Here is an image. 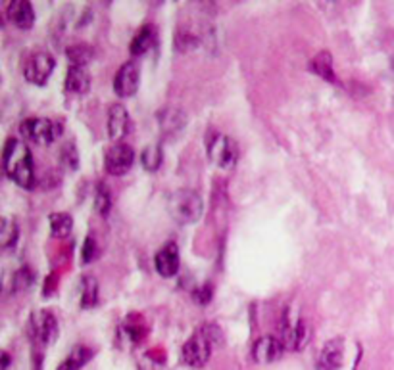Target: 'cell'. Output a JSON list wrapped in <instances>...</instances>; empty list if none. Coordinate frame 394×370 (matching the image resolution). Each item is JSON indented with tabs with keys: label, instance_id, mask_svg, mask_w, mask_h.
Wrapping results in <instances>:
<instances>
[{
	"label": "cell",
	"instance_id": "obj_9",
	"mask_svg": "<svg viewBox=\"0 0 394 370\" xmlns=\"http://www.w3.org/2000/svg\"><path fill=\"white\" fill-rule=\"evenodd\" d=\"M135 163V150L129 144H113L112 148L106 152L104 156V169L106 173L112 176L127 175Z\"/></svg>",
	"mask_w": 394,
	"mask_h": 370
},
{
	"label": "cell",
	"instance_id": "obj_7",
	"mask_svg": "<svg viewBox=\"0 0 394 370\" xmlns=\"http://www.w3.org/2000/svg\"><path fill=\"white\" fill-rule=\"evenodd\" d=\"M21 135L23 139L39 144V146H45V144H52L56 137L62 135L60 125H56L54 121L47 119V117H29L21 123Z\"/></svg>",
	"mask_w": 394,
	"mask_h": 370
},
{
	"label": "cell",
	"instance_id": "obj_18",
	"mask_svg": "<svg viewBox=\"0 0 394 370\" xmlns=\"http://www.w3.org/2000/svg\"><path fill=\"white\" fill-rule=\"evenodd\" d=\"M156 41H158V29L151 23H146L135 33L129 50H131L133 56H144L149 50L156 47Z\"/></svg>",
	"mask_w": 394,
	"mask_h": 370
},
{
	"label": "cell",
	"instance_id": "obj_28",
	"mask_svg": "<svg viewBox=\"0 0 394 370\" xmlns=\"http://www.w3.org/2000/svg\"><path fill=\"white\" fill-rule=\"evenodd\" d=\"M66 54L72 65H83V67H87V65L91 64L94 52L89 45H74V47H67Z\"/></svg>",
	"mask_w": 394,
	"mask_h": 370
},
{
	"label": "cell",
	"instance_id": "obj_34",
	"mask_svg": "<svg viewBox=\"0 0 394 370\" xmlns=\"http://www.w3.org/2000/svg\"><path fill=\"white\" fill-rule=\"evenodd\" d=\"M2 370H10V355L6 351H2Z\"/></svg>",
	"mask_w": 394,
	"mask_h": 370
},
{
	"label": "cell",
	"instance_id": "obj_31",
	"mask_svg": "<svg viewBox=\"0 0 394 370\" xmlns=\"http://www.w3.org/2000/svg\"><path fill=\"white\" fill-rule=\"evenodd\" d=\"M98 255H100V246H98V242H96V238H94L93 234H89L83 242L81 261H83L85 265H89V263H93V261L98 259Z\"/></svg>",
	"mask_w": 394,
	"mask_h": 370
},
{
	"label": "cell",
	"instance_id": "obj_5",
	"mask_svg": "<svg viewBox=\"0 0 394 370\" xmlns=\"http://www.w3.org/2000/svg\"><path fill=\"white\" fill-rule=\"evenodd\" d=\"M28 336L31 343L35 345V353H41L43 347L52 345L58 338L56 316L43 309L35 311L28 321Z\"/></svg>",
	"mask_w": 394,
	"mask_h": 370
},
{
	"label": "cell",
	"instance_id": "obj_10",
	"mask_svg": "<svg viewBox=\"0 0 394 370\" xmlns=\"http://www.w3.org/2000/svg\"><path fill=\"white\" fill-rule=\"evenodd\" d=\"M139 83H141V69L133 60H129L122 64L113 77V93L120 98H131L139 91Z\"/></svg>",
	"mask_w": 394,
	"mask_h": 370
},
{
	"label": "cell",
	"instance_id": "obj_17",
	"mask_svg": "<svg viewBox=\"0 0 394 370\" xmlns=\"http://www.w3.org/2000/svg\"><path fill=\"white\" fill-rule=\"evenodd\" d=\"M146 336V328L139 324V316H127L125 323L118 328V340L122 342V345H129V347H135L144 340Z\"/></svg>",
	"mask_w": 394,
	"mask_h": 370
},
{
	"label": "cell",
	"instance_id": "obj_30",
	"mask_svg": "<svg viewBox=\"0 0 394 370\" xmlns=\"http://www.w3.org/2000/svg\"><path fill=\"white\" fill-rule=\"evenodd\" d=\"M139 370H166V359L158 351H149L139 359Z\"/></svg>",
	"mask_w": 394,
	"mask_h": 370
},
{
	"label": "cell",
	"instance_id": "obj_29",
	"mask_svg": "<svg viewBox=\"0 0 394 370\" xmlns=\"http://www.w3.org/2000/svg\"><path fill=\"white\" fill-rule=\"evenodd\" d=\"M60 165L64 167L66 171H76L79 167V152H77L74 140H67L60 150Z\"/></svg>",
	"mask_w": 394,
	"mask_h": 370
},
{
	"label": "cell",
	"instance_id": "obj_15",
	"mask_svg": "<svg viewBox=\"0 0 394 370\" xmlns=\"http://www.w3.org/2000/svg\"><path fill=\"white\" fill-rule=\"evenodd\" d=\"M6 16L18 29H31L35 25V10L29 0H14L6 8Z\"/></svg>",
	"mask_w": 394,
	"mask_h": 370
},
{
	"label": "cell",
	"instance_id": "obj_25",
	"mask_svg": "<svg viewBox=\"0 0 394 370\" xmlns=\"http://www.w3.org/2000/svg\"><path fill=\"white\" fill-rule=\"evenodd\" d=\"M98 303V282L94 277L81 278V307L93 309Z\"/></svg>",
	"mask_w": 394,
	"mask_h": 370
},
{
	"label": "cell",
	"instance_id": "obj_22",
	"mask_svg": "<svg viewBox=\"0 0 394 370\" xmlns=\"http://www.w3.org/2000/svg\"><path fill=\"white\" fill-rule=\"evenodd\" d=\"M93 349L85 347V345H77L72 349V353L66 357V361L62 362L56 370H81L87 362L93 359Z\"/></svg>",
	"mask_w": 394,
	"mask_h": 370
},
{
	"label": "cell",
	"instance_id": "obj_23",
	"mask_svg": "<svg viewBox=\"0 0 394 370\" xmlns=\"http://www.w3.org/2000/svg\"><path fill=\"white\" fill-rule=\"evenodd\" d=\"M162 161H164V152H162V144H160V142H152V144H149V146L141 152L142 169L149 171V173L158 171Z\"/></svg>",
	"mask_w": 394,
	"mask_h": 370
},
{
	"label": "cell",
	"instance_id": "obj_21",
	"mask_svg": "<svg viewBox=\"0 0 394 370\" xmlns=\"http://www.w3.org/2000/svg\"><path fill=\"white\" fill-rule=\"evenodd\" d=\"M48 224H50V234L52 238H66L74 229V219L69 213H50L48 215Z\"/></svg>",
	"mask_w": 394,
	"mask_h": 370
},
{
	"label": "cell",
	"instance_id": "obj_6",
	"mask_svg": "<svg viewBox=\"0 0 394 370\" xmlns=\"http://www.w3.org/2000/svg\"><path fill=\"white\" fill-rule=\"evenodd\" d=\"M208 156L219 169L231 171L239 161V144L231 137L216 132L208 142Z\"/></svg>",
	"mask_w": 394,
	"mask_h": 370
},
{
	"label": "cell",
	"instance_id": "obj_1",
	"mask_svg": "<svg viewBox=\"0 0 394 370\" xmlns=\"http://www.w3.org/2000/svg\"><path fill=\"white\" fill-rule=\"evenodd\" d=\"M2 163L6 175L23 190H33L37 185L35 176V163L31 150L25 142L19 139H8L2 150Z\"/></svg>",
	"mask_w": 394,
	"mask_h": 370
},
{
	"label": "cell",
	"instance_id": "obj_4",
	"mask_svg": "<svg viewBox=\"0 0 394 370\" xmlns=\"http://www.w3.org/2000/svg\"><path fill=\"white\" fill-rule=\"evenodd\" d=\"M204 204L202 198L195 190L181 188L169 198V213L181 224H193L202 217Z\"/></svg>",
	"mask_w": 394,
	"mask_h": 370
},
{
	"label": "cell",
	"instance_id": "obj_33",
	"mask_svg": "<svg viewBox=\"0 0 394 370\" xmlns=\"http://www.w3.org/2000/svg\"><path fill=\"white\" fill-rule=\"evenodd\" d=\"M54 288H56V275H50L47 282H45V290H43V294H45V297L52 296Z\"/></svg>",
	"mask_w": 394,
	"mask_h": 370
},
{
	"label": "cell",
	"instance_id": "obj_11",
	"mask_svg": "<svg viewBox=\"0 0 394 370\" xmlns=\"http://www.w3.org/2000/svg\"><path fill=\"white\" fill-rule=\"evenodd\" d=\"M179 265H181V257H179V248L175 242H168L164 244L154 257V267L158 270L160 277L171 278L179 273Z\"/></svg>",
	"mask_w": 394,
	"mask_h": 370
},
{
	"label": "cell",
	"instance_id": "obj_3",
	"mask_svg": "<svg viewBox=\"0 0 394 370\" xmlns=\"http://www.w3.org/2000/svg\"><path fill=\"white\" fill-rule=\"evenodd\" d=\"M281 340L285 351H300L310 340V326L294 307H287L281 316Z\"/></svg>",
	"mask_w": 394,
	"mask_h": 370
},
{
	"label": "cell",
	"instance_id": "obj_27",
	"mask_svg": "<svg viewBox=\"0 0 394 370\" xmlns=\"http://www.w3.org/2000/svg\"><path fill=\"white\" fill-rule=\"evenodd\" d=\"M94 207H96V213L102 215V217H108V213L112 209V194H110V188L104 185V183H98V185H96Z\"/></svg>",
	"mask_w": 394,
	"mask_h": 370
},
{
	"label": "cell",
	"instance_id": "obj_19",
	"mask_svg": "<svg viewBox=\"0 0 394 370\" xmlns=\"http://www.w3.org/2000/svg\"><path fill=\"white\" fill-rule=\"evenodd\" d=\"M308 69H310L314 75L321 77L323 81H327V83H338L335 69H333V56H331V52H327V50H321V52L314 56L310 65H308Z\"/></svg>",
	"mask_w": 394,
	"mask_h": 370
},
{
	"label": "cell",
	"instance_id": "obj_8",
	"mask_svg": "<svg viewBox=\"0 0 394 370\" xmlns=\"http://www.w3.org/2000/svg\"><path fill=\"white\" fill-rule=\"evenodd\" d=\"M54 67H56V60L48 52H35L23 67V77L31 84L45 86L50 79V75L54 73Z\"/></svg>",
	"mask_w": 394,
	"mask_h": 370
},
{
	"label": "cell",
	"instance_id": "obj_26",
	"mask_svg": "<svg viewBox=\"0 0 394 370\" xmlns=\"http://www.w3.org/2000/svg\"><path fill=\"white\" fill-rule=\"evenodd\" d=\"M33 282H35V273L31 270V267L23 265V267H19L18 270L14 273V277H12V292H14V294L25 292V290L33 286Z\"/></svg>",
	"mask_w": 394,
	"mask_h": 370
},
{
	"label": "cell",
	"instance_id": "obj_2",
	"mask_svg": "<svg viewBox=\"0 0 394 370\" xmlns=\"http://www.w3.org/2000/svg\"><path fill=\"white\" fill-rule=\"evenodd\" d=\"M221 340H223V336L216 324H204L200 330H197L188 338V342H185L181 349V359L188 367L200 369L210 359L214 345H219Z\"/></svg>",
	"mask_w": 394,
	"mask_h": 370
},
{
	"label": "cell",
	"instance_id": "obj_20",
	"mask_svg": "<svg viewBox=\"0 0 394 370\" xmlns=\"http://www.w3.org/2000/svg\"><path fill=\"white\" fill-rule=\"evenodd\" d=\"M187 123V117L181 110H164L160 113V127L164 130V135L173 137L175 132L183 130Z\"/></svg>",
	"mask_w": 394,
	"mask_h": 370
},
{
	"label": "cell",
	"instance_id": "obj_13",
	"mask_svg": "<svg viewBox=\"0 0 394 370\" xmlns=\"http://www.w3.org/2000/svg\"><path fill=\"white\" fill-rule=\"evenodd\" d=\"M344 362V340L333 338L329 340L318 355V370H337Z\"/></svg>",
	"mask_w": 394,
	"mask_h": 370
},
{
	"label": "cell",
	"instance_id": "obj_14",
	"mask_svg": "<svg viewBox=\"0 0 394 370\" xmlns=\"http://www.w3.org/2000/svg\"><path fill=\"white\" fill-rule=\"evenodd\" d=\"M106 132L113 142L120 144V140L129 132V113L123 104H112L108 110V121H106Z\"/></svg>",
	"mask_w": 394,
	"mask_h": 370
},
{
	"label": "cell",
	"instance_id": "obj_12",
	"mask_svg": "<svg viewBox=\"0 0 394 370\" xmlns=\"http://www.w3.org/2000/svg\"><path fill=\"white\" fill-rule=\"evenodd\" d=\"M283 351H285V347H283L281 340L275 336H262L252 345V357L258 365L275 362L277 359H281Z\"/></svg>",
	"mask_w": 394,
	"mask_h": 370
},
{
	"label": "cell",
	"instance_id": "obj_24",
	"mask_svg": "<svg viewBox=\"0 0 394 370\" xmlns=\"http://www.w3.org/2000/svg\"><path fill=\"white\" fill-rule=\"evenodd\" d=\"M19 238V227L18 222L14 221L12 217H4L2 224H0V246L4 250H12Z\"/></svg>",
	"mask_w": 394,
	"mask_h": 370
},
{
	"label": "cell",
	"instance_id": "obj_32",
	"mask_svg": "<svg viewBox=\"0 0 394 370\" xmlns=\"http://www.w3.org/2000/svg\"><path fill=\"white\" fill-rule=\"evenodd\" d=\"M212 294H214V290L210 284H204V286L197 288L195 292H193V297H195V301L200 303V305H206L212 301Z\"/></svg>",
	"mask_w": 394,
	"mask_h": 370
},
{
	"label": "cell",
	"instance_id": "obj_16",
	"mask_svg": "<svg viewBox=\"0 0 394 370\" xmlns=\"http://www.w3.org/2000/svg\"><path fill=\"white\" fill-rule=\"evenodd\" d=\"M64 86H66L67 94H76V96L89 93V89H91V75H89V69L83 67V65H69V67H67Z\"/></svg>",
	"mask_w": 394,
	"mask_h": 370
}]
</instances>
